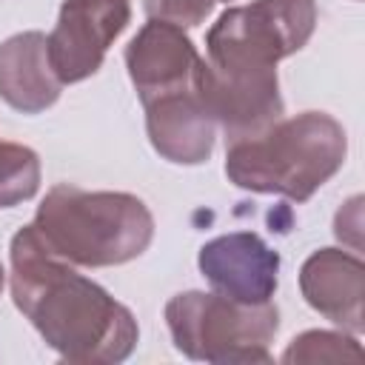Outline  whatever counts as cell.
<instances>
[{
	"label": "cell",
	"mask_w": 365,
	"mask_h": 365,
	"mask_svg": "<svg viewBox=\"0 0 365 365\" xmlns=\"http://www.w3.org/2000/svg\"><path fill=\"white\" fill-rule=\"evenodd\" d=\"M9 259L17 311L60 359L117 365L131 356L140 339L134 314L57 257L34 225H23L11 237Z\"/></svg>",
	"instance_id": "obj_1"
},
{
	"label": "cell",
	"mask_w": 365,
	"mask_h": 365,
	"mask_svg": "<svg viewBox=\"0 0 365 365\" xmlns=\"http://www.w3.org/2000/svg\"><path fill=\"white\" fill-rule=\"evenodd\" d=\"M348 137L325 111H302L271 123L254 137L228 143L225 177L254 194H282L305 202L345 163Z\"/></svg>",
	"instance_id": "obj_2"
},
{
	"label": "cell",
	"mask_w": 365,
	"mask_h": 365,
	"mask_svg": "<svg viewBox=\"0 0 365 365\" xmlns=\"http://www.w3.org/2000/svg\"><path fill=\"white\" fill-rule=\"evenodd\" d=\"M31 225L57 257L86 268L131 262L154 240V217L140 197L68 182L43 197Z\"/></svg>",
	"instance_id": "obj_3"
},
{
	"label": "cell",
	"mask_w": 365,
	"mask_h": 365,
	"mask_svg": "<svg viewBox=\"0 0 365 365\" xmlns=\"http://www.w3.org/2000/svg\"><path fill=\"white\" fill-rule=\"evenodd\" d=\"M165 325L174 348L194 362H271L268 345L279 331V311L271 302L251 305L222 294L182 291L165 302Z\"/></svg>",
	"instance_id": "obj_4"
},
{
	"label": "cell",
	"mask_w": 365,
	"mask_h": 365,
	"mask_svg": "<svg viewBox=\"0 0 365 365\" xmlns=\"http://www.w3.org/2000/svg\"><path fill=\"white\" fill-rule=\"evenodd\" d=\"M314 26V0H251L225 9L205 34L208 66L220 71L277 68L311 40Z\"/></svg>",
	"instance_id": "obj_5"
},
{
	"label": "cell",
	"mask_w": 365,
	"mask_h": 365,
	"mask_svg": "<svg viewBox=\"0 0 365 365\" xmlns=\"http://www.w3.org/2000/svg\"><path fill=\"white\" fill-rule=\"evenodd\" d=\"M131 23V0H63L48 40L57 80L80 83L100 71L108 46Z\"/></svg>",
	"instance_id": "obj_6"
},
{
	"label": "cell",
	"mask_w": 365,
	"mask_h": 365,
	"mask_svg": "<svg viewBox=\"0 0 365 365\" xmlns=\"http://www.w3.org/2000/svg\"><path fill=\"white\" fill-rule=\"evenodd\" d=\"M197 94L225 140H242L265 131L282 117V97L277 68H237L220 71L202 63Z\"/></svg>",
	"instance_id": "obj_7"
},
{
	"label": "cell",
	"mask_w": 365,
	"mask_h": 365,
	"mask_svg": "<svg viewBox=\"0 0 365 365\" xmlns=\"http://www.w3.org/2000/svg\"><path fill=\"white\" fill-rule=\"evenodd\" d=\"M211 288L237 302H271L279 285V254L254 231H231L208 240L197 257Z\"/></svg>",
	"instance_id": "obj_8"
},
{
	"label": "cell",
	"mask_w": 365,
	"mask_h": 365,
	"mask_svg": "<svg viewBox=\"0 0 365 365\" xmlns=\"http://www.w3.org/2000/svg\"><path fill=\"white\" fill-rule=\"evenodd\" d=\"M202 63L205 60L182 29L160 20H148L125 46V68L140 103L168 91L194 88L200 83Z\"/></svg>",
	"instance_id": "obj_9"
},
{
	"label": "cell",
	"mask_w": 365,
	"mask_h": 365,
	"mask_svg": "<svg viewBox=\"0 0 365 365\" xmlns=\"http://www.w3.org/2000/svg\"><path fill=\"white\" fill-rule=\"evenodd\" d=\"M145 108V131L154 151L177 165H200L214 151L217 125L205 111L197 86L160 94Z\"/></svg>",
	"instance_id": "obj_10"
},
{
	"label": "cell",
	"mask_w": 365,
	"mask_h": 365,
	"mask_svg": "<svg viewBox=\"0 0 365 365\" xmlns=\"http://www.w3.org/2000/svg\"><path fill=\"white\" fill-rule=\"evenodd\" d=\"M299 291L305 302L334 325L359 334L365 328V265L342 248H319L299 268Z\"/></svg>",
	"instance_id": "obj_11"
},
{
	"label": "cell",
	"mask_w": 365,
	"mask_h": 365,
	"mask_svg": "<svg viewBox=\"0 0 365 365\" xmlns=\"http://www.w3.org/2000/svg\"><path fill=\"white\" fill-rule=\"evenodd\" d=\"M60 88L43 31H20L0 43V100L6 106L20 114H40L57 103Z\"/></svg>",
	"instance_id": "obj_12"
},
{
	"label": "cell",
	"mask_w": 365,
	"mask_h": 365,
	"mask_svg": "<svg viewBox=\"0 0 365 365\" xmlns=\"http://www.w3.org/2000/svg\"><path fill=\"white\" fill-rule=\"evenodd\" d=\"M40 191V157L20 143H0V208L20 205Z\"/></svg>",
	"instance_id": "obj_13"
},
{
	"label": "cell",
	"mask_w": 365,
	"mask_h": 365,
	"mask_svg": "<svg viewBox=\"0 0 365 365\" xmlns=\"http://www.w3.org/2000/svg\"><path fill=\"white\" fill-rule=\"evenodd\" d=\"M362 348L354 336L336 331H305L282 351L285 365L297 362H339V359H359Z\"/></svg>",
	"instance_id": "obj_14"
},
{
	"label": "cell",
	"mask_w": 365,
	"mask_h": 365,
	"mask_svg": "<svg viewBox=\"0 0 365 365\" xmlns=\"http://www.w3.org/2000/svg\"><path fill=\"white\" fill-rule=\"evenodd\" d=\"M217 0H143L148 20L171 23L177 29H194L205 23Z\"/></svg>",
	"instance_id": "obj_15"
},
{
	"label": "cell",
	"mask_w": 365,
	"mask_h": 365,
	"mask_svg": "<svg viewBox=\"0 0 365 365\" xmlns=\"http://www.w3.org/2000/svg\"><path fill=\"white\" fill-rule=\"evenodd\" d=\"M3 282H6V271H3V265H0V291H3Z\"/></svg>",
	"instance_id": "obj_16"
},
{
	"label": "cell",
	"mask_w": 365,
	"mask_h": 365,
	"mask_svg": "<svg viewBox=\"0 0 365 365\" xmlns=\"http://www.w3.org/2000/svg\"><path fill=\"white\" fill-rule=\"evenodd\" d=\"M222 3H231V0H222Z\"/></svg>",
	"instance_id": "obj_17"
}]
</instances>
